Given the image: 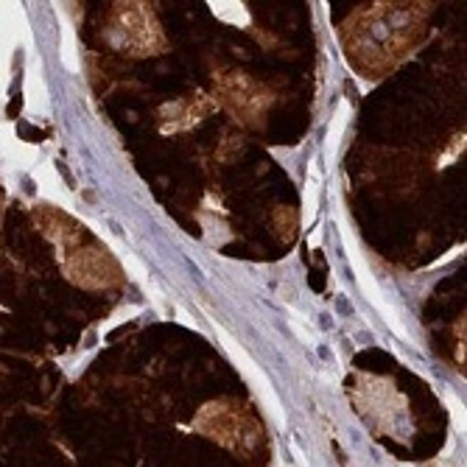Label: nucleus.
I'll return each mask as SVG.
<instances>
[{
  "instance_id": "nucleus-1",
  "label": "nucleus",
  "mask_w": 467,
  "mask_h": 467,
  "mask_svg": "<svg viewBox=\"0 0 467 467\" xmlns=\"http://www.w3.org/2000/svg\"><path fill=\"white\" fill-rule=\"evenodd\" d=\"M121 26H123V48H129V53H160L157 45L151 42L154 36L160 42V31L151 23V14H146V9H140L137 3H129L121 11Z\"/></svg>"
}]
</instances>
